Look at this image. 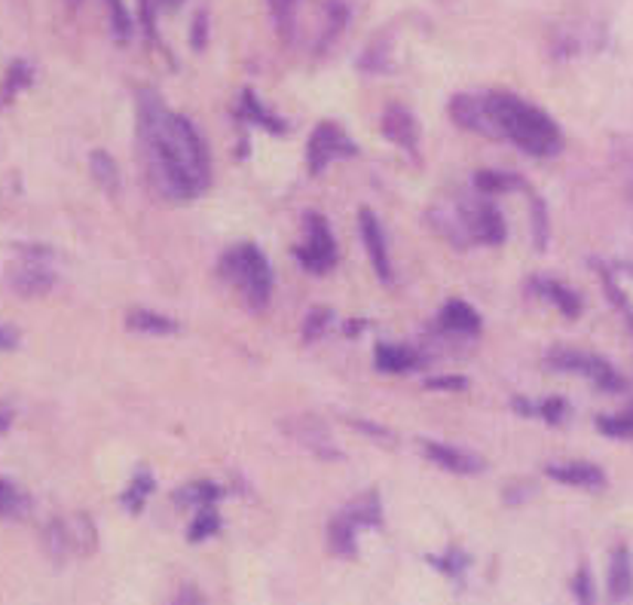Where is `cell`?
Segmentation results:
<instances>
[{
  "instance_id": "obj_19",
  "label": "cell",
  "mask_w": 633,
  "mask_h": 605,
  "mask_svg": "<svg viewBox=\"0 0 633 605\" xmlns=\"http://www.w3.org/2000/svg\"><path fill=\"white\" fill-rule=\"evenodd\" d=\"M373 358H377V368L386 370V373H410L422 364L420 355L408 349V346H392V342H380L373 349Z\"/></svg>"
},
{
  "instance_id": "obj_2",
  "label": "cell",
  "mask_w": 633,
  "mask_h": 605,
  "mask_svg": "<svg viewBox=\"0 0 633 605\" xmlns=\"http://www.w3.org/2000/svg\"><path fill=\"white\" fill-rule=\"evenodd\" d=\"M450 114L462 129L484 135V138H496V141H508L529 157L551 159L563 150V132L555 119L541 107L529 105L505 89L456 95L450 102Z\"/></svg>"
},
{
  "instance_id": "obj_9",
  "label": "cell",
  "mask_w": 633,
  "mask_h": 605,
  "mask_svg": "<svg viewBox=\"0 0 633 605\" xmlns=\"http://www.w3.org/2000/svg\"><path fill=\"white\" fill-rule=\"evenodd\" d=\"M352 157H358L356 141L337 123H318L316 132L309 135V145H306V169H309V174H321L330 162Z\"/></svg>"
},
{
  "instance_id": "obj_34",
  "label": "cell",
  "mask_w": 633,
  "mask_h": 605,
  "mask_svg": "<svg viewBox=\"0 0 633 605\" xmlns=\"http://www.w3.org/2000/svg\"><path fill=\"white\" fill-rule=\"evenodd\" d=\"M572 591L579 596L581 603H591L594 599V591H591V575H588V569H581L579 575H576V584H572Z\"/></svg>"
},
{
  "instance_id": "obj_4",
  "label": "cell",
  "mask_w": 633,
  "mask_h": 605,
  "mask_svg": "<svg viewBox=\"0 0 633 605\" xmlns=\"http://www.w3.org/2000/svg\"><path fill=\"white\" fill-rule=\"evenodd\" d=\"M221 276L230 288L239 290L251 312H264L273 297V269L266 254L251 242H242L221 257Z\"/></svg>"
},
{
  "instance_id": "obj_29",
  "label": "cell",
  "mask_w": 633,
  "mask_h": 605,
  "mask_svg": "<svg viewBox=\"0 0 633 605\" xmlns=\"http://www.w3.org/2000/svg\"><path fill=\"white\" fill-rule=\"evenodd\" d=\"M107 7V19H110V31H114V38L119 43H126V40L133 38V19H129V10H126V3L123 0H105Z\"/></svg>"
},
{
  "instance_id": "obj_22",
  "label": "cell",
  "mask_w": 633,
  "mask_h": 605,
  "mask_svg": "<svg viewBox=\"0 0 633 605\" xmlns=\"http://www.w3.org/2000/svg\"><path fill=\"white\" fill-rule=\"evenodd\" d=\"M126 328L147 333V337H166V333H175V330H178V321L162 316V312H154V309H133V312L126 316Z\"/></svg>"
},
{
  "instance_id": "obj_18",
  "label": "cell",
  "mask_w": 633,
  "mask_h": 605,
  "mask_svg": "<svg viewBox=\"0 0 633 605\" xmlns=\"http://www.w3.org/2000/svg\"><path fill=\"white\" fill-rule=\"evenodd\" d=\"M31 83H34V65L28 59H13L3 71V79H0V107L13 105L15 95L31 89Z\"/></svg>"
},
{
  "instance_id": "obj_14",
  "label": "cell",
  "mask_w": 633,
  "mask_h": 605,
  "mask_svg": "<svg viewBox=\"0 0 633 605\" xmlns=\"http://www.w3.org/2000/svg\"><path fill=\"white\" fill-rule=\"evenodd\" d=\"M600 276L606 282L609 297L633 321V264H606L600 269Z\"/></svg>"
},
{
  "instance_id": "obj_25",
  "label": "cell",
  "mask_w": 633,
  "mask_h": 605,
  "mask_svg": "<svg viewBox=\"0 0 633 605\" xmlns=\"http://www.w3.org/2000/svg\"><path fill=\"white\" fill-rule=\"evenodd\" d=\"M89 169H93V178L98 181V187H102L105 193H117L119 190L117 162L107 157L105 150H95V153H89Z\"/></svg>"
},
{
  "instance_id": "obj_38",
  "label": "cell",
  "mask_w": 633,
  "mask_h": 605,
  "mask_svg": "<svg viewBox=\"0 0 633 605\" xmlns=\"http://www.w3.org/2000/svg\"><path fill=\"white\" fill-rule=\"evenodd\" d=\"M166 3H169V7H178V3H181V0H166Z\"/></svg>"
},
{
  "instance_id": "obj_21",
  "label": "cell",
  "mask_w": 633,
  "mask_h": 605,
  "mask_svg": "<svg viewBox=\"0 0 633 605\" xmlns=\"http://www.w3.org/2000/svg\"><path fill=\"white\" fill-rule=\"evenodd\" d=\"M224 496V489L218 484H209V480H193V484H184L181 489H175V505L178 508H209V505H218Z\"/></svg>"
},
{
  "instance_id": "obj_37",
  "label": "cell",
  "mask_w": 633,
  "mask_h": 605,
  "mask_svg": "<svg viewBox=\"0 0 633 605\" xmlns=\"http://www.w3.org/2000/svg\"><path fill=\"white\" fill-rule=\"evenodd\" d=\"M13 422H15V410L10 407V404H3V401H0V437L13 428Z\"/></svg>"
},
{
  "instance_id": "obj_33",
  "label": "cell",
  "mask_w": 633,
  "mask_h": 605,
  "mask_svg": "<svg viewBox=\"0 0 633 605\" xmlns=\"http://www.w3.org/2000/svg\"><path fill=\"white\" fill-rule=\"evenodd\" d=\"M465 385H468L465 376H435L425 382V389H435V392H462Z\"/></svg>"
},
{
  "instance_id": "obj_31",
  "label": "cell",
  "mask_w": 633,
  "mask_h": 605,
  "mask_svg": "<svg viewBox=\"0 0 633 605\" xmlns=\"http://www.w3.org/2000/svg\"><path fill=\"white\" fill-rule=\"evenodd\" d=\"M218 529H221V517L214 511V505L199 508L197 520H193V527H190V541H205L209 535H214Z\"/></svg>"
},
{
  "instance_id": "obj_8",
  "label": "cell",
  "mask_w": 633,
  "mask_h": 605,
  "mask_svg": "<svg viewBox=\"0 0 633 605\" xmlns=\"http://www.w3.org/2000/svg\"><path fill=\"white\" fill-rule=\"evenodd\" d=\"M306 238L304 245L294 248V257L300 261L304 269L325 276L330 266L337 264V245H334V233H330L328 221L318 211H306Z\"/></svg>"
},
{
  "instance_id": "obj_6",
  "label": "cell",
  "mask_w": 633,
  "mask_h": 605,
  "mask_svg": "<svg viewBox=\"0 0 633 605\" xmlns=\"http://www.w3.org/2000/svg\"><path fill=\"white\" fill-rule=\"evenodd\" d=\"M383 523V511H380V499L377 492H365L356 501H349L344 511L330 520L328 544L330 551L352 556L356 553V532L365 527H380Z\"/></svg>"
},
{
  "instance_id": "obj_20",
  "label": "cell",
  "mask_w": 633,
  "mask_h": 605,
  "mask_svg": "<svg viewBox=\"0 0 633 605\" xmlns=\"http://www.w3.org/2000/svg\"><path fill=\"white\" fill-rule=\"evenodd\" d=\"M239 114H242V117H249L254 126H261V129H266V132H273V135L288 132V123H285V119H278L270 107L261 105V102H257V95L251 93V89H242Z\"/></svg>"
},
{
  "instance_id": "obj_39",
  "label": "cell",
  "mask_w": 633,
  "mask_h": 605,
  "mask_svg": "<svg viewBox=\"0 0 633 605\" xmlns=\"http://www.w3.org/2000/svg\"><path fill=\"white\" fill-rule=\"evenodd\" d=\"M631 197H633V178H631Z\"/></svg>"
},
{
  "instance_id": "obj_36",
  "label": "cell",
  "mask_w": 633,
  "mask_h": 605,
  "mask_svg": "<svg viewBox=\"0 0 633 605\" xmlns=\"http://www.w3.org/2000/svg\"><path fill=\"white\" fill-rule=\"evenodd\" d=\"M205 28H209V15L197 13V19H193V46L197 50L205 46Z\"/></svg>"
},
{
  "instance_id": "obj_1",
  "label": "cell",
  "mask_w": 633,
  "mask_h": 605,
  "mask_svg": "<svg viewBox=\"0 0 633 605\" xmlns=\"http://www.w3.org/2000/svg\"><path fill=\"white\" fill-rule=\"evenodd\" d=\"M138 150L159 197L187 202L209 190L211 162L202 135L150 89L138 95Z\"/></svg>"
},
{
  "instance_id": "obj_5",
  "label": "cell",
  "mask_w": 633,
  "mask_h": 605,
  "mask_svg": "<svg viewBox=\"0 0 633 605\" xmlns=\"http://www.w3.org/2000/svg\"><path fill=\"white\" fill-rule=\"evenodd\" d=\"M22 261L7 266L3 273V282L7 288L13 290L15 297H25V300H34V297H46L50 290L55 288V276L50 269V248H40V245H22L19 248Z\"/></svg>"
},
{
  "instance_id": "obj_30",
  "label": "cell",
  "mask_w": 633,
  "mask_h": 605,
  "mask_svg": "<svg viewBox=\"0 0 633 605\" xmlns=\"http://www.w3.org/2000/svg\"><path fill=\"white\" fill-rule=\"evenodd\" d=\"M150 492H154V477H150L147 471H141L138 477H135L133 484H129V489L123 492V505H126L133 513H138L141 508H145V501Z\"/></svg>"
},
{
  "instance_id": "obj_15",
  "label": "cell",
  "mask_w": 633,
  "mask_h": 605,
  "mask_svg": "<svg viewBox=\"0 0 633 605\" xmlns=\"http://www.w3.org/2000/svg\"><path fill=\"white\" fill-rule=\"evenodd\" d=\"M529 290H532L536 297H541V300L555 302L557 309L567 318L581 316V297L572 288H567L563 282H555V278H532V282H529Z\"/></svg>"
},
{
  "instance_id": "obj_32",
  "label": "cell",
  "mask_w": 633,
  "mask_h": 605,
  "mask_svg": "<svg viewBox=\"0 0 633 605\" xmlns=\"http://www.w3.org/2000/svg\"><path fill=\"white\" fill-rule=\"evenodd\" d=\"M330 328V309H313L309 316H306V325H304V340L306 342H313V340H318L325 330Z\"/></svg>"
},
{
  "instance_id": "obj_35",
  "label": "cell",
  "mask_w": 633,
  "mask_h": 605,
  "mask_svg": "<svg viewBox=\"0 0 633 605\" xmlns=\"http://www.w3.org/2000/svg\"><path fill=\"white\" fill-rule=\"evenodd\" d=\"M13 349H19V330L0 325V352H13Z\"/></svg>"
},
{
  "instance_id": "obj_16",
  "label": "cell",
  "mask_w": 633,
  "mask_h": 605,
  "mask_svg": "<svg viewBox=\"0 0 633 605\" xmlns=\"http://www.w3.org/2000/svg\"><path fill=\"white\" fill-rule=\"evenodd\" d=\"M34 511V501L15 480L0 474V520L3 523H22Z\"/></svg>"
},
{
  "instance_id": "obj_24",
  "label": "cell",
  "mask_w": 633,
  "mask_h": 605,
  "mask_svg": "<svg viewBox=\"0 0 633 605\" xmlns=\"http://www.w3.org/2000/svg\"><path fill=\"white\" fill-rule=\"evenodd\" d=\"M515 410L520 416H539L548 425H560L563 416H567V401L563 397H548V401H541V404H529L524 397H515Z\"/></svg>"
},
{
  "instance_id": "obj_13",
  "label": "cell",
  "mask_w": 633,
  "mask_h": 605,
  "mask_svg": "<svg viewBox=\"0 0 633 605\" xmlns=\"http://www.w3.org/2000/svg\"><path fill=\"white\" fill-rule=\"evenodd\" d=\"M545 474L563 484V487H579V489H603L606 487V474L600 471L597 465L588 461H567V465H548Z\"/></svg>"
},
{
  "instance_id": "obj_26",
  "label": "cell",
  "mask_w": 633,
  "mask_h": 605,
  "mask_svg": "<svg viewBox=\"0 0 633 605\" xmlns=\"http://www.w3.org/2000/svg\"><path fill=\"white\" fill-rule=\"evenodd\" d=\"M515 187H524L517 174H505V171H477L475 174L477 193H508Z\"/></svg>"
},
{
  "instance_id": "obj_10",
  "label": "cell",
  "mask_w": 633,
  "mask_h": 605,
  "mask_svg": "<svg viewBox=\"0 0 633 605\" xmlns=\"http://www.w3.org/2000/svg\"><path fill=\"white\" fill-rule=\"evenodd\" d=\"M358 233L365 238V248H368V257L373 269H377V276L383 278L386 285H392L395 276H392V261H389V248H386L383 226L377 224L370 209H361V214H358Z\"/></svg>"
},
{
  "instance_id": "obj_23",
  "label": "cell",
  "mask_w": 633,
  "mask_h": 605,
  "mask_svg": "<svg viewBox=\"0 0 633 605\" xmlns=\"http://www.w3.org/2000/svg\"><path fill=\"white\" fill-rule=\"evenodd\" d=\"M633 593V569L627 551H615L612 566H609V596L612 599H627Z\"/></svg>"
},
{
  "instance_id": "obj_3",
  "label": "cell",
  "mask_w": 633,
  "mask_h": 605,
  "mask_svg": "<svg viewBox=\"0 0 633 605\" xmlns=\"http://www.w3.org/2000/svg\"><path fill=\"white\" fill-rule=\"evenodd\" d=\"M432 224L437 233H444L450 242L460 245H499L505 242V221H502L499 209L487 202V199H460L450 211H432Z\"/></svg>"
},
{
  "instance_id": "obj_11",
  "label": "cell",
  "mask_w": 633,
  "mask_h": 605,
  "mask_svg": "<svg viewBox=\"0 0 633 605\" xmlns=\"http://www.w3.org/2000/svg\"><path fill=\"white\" fill-rule=\"evenodd\" d=\"M380 126H383V135L401 150H408V153H416V145H420V126H416V117L410 114L404 105H389L383 110V119H380Z\"/></svg>"
},
{
  "instance_id": "obj_27",
  "label": "cell",
  "mask_w": 633,
  "mask_h": 605,
  "mask_svg": "<svg viewBox=\"0 0 633 605\" xmlns=\"http://www.w3.org/2000/svg\"><path fill=\"white\" fill-rule=\"evenodd\" d=\"M270 3V13H273V22H276L278 34L285 40L294 38V22H297V7L300 0H266Z\"/></svg>"
},
{
  "instance_id": "obj_28",
  "label": "cell",
  "mask_w": 633,
  "mask_h": 605,
  "mask_svg": "<svg viewBox=\"0 0 633 605\" xmlns=\"http://www.w3.org/2000/svg\"><path fill=\"white\" fill-rule=\"evenodd\" d=\"M597 428L606 437H615V441H633V407H627L619 416H600Z\"/></svg>"
},
{
  "instance_id": "obj_17",
  "label": "cell",
  "mask_w": 633,
  "mask_h": 605,
  "mask_svg": "<svg viewBox=\"0 0 633 605\" xmlns=\"http://www.w3.org/2000/svg\"><path fill=\"white\" fill-rule=\"evenodd\" d=\"M437 328L447 333H460V337H475L481 333V316L465 300L444 302L441 316H437Z\"/></svg>"
},
{
  "instance_id": "obj_12",
  "label": "cell",
  "mask_w": 633,
  "mask_h": 605,
  "mask_svg": "<svg viewBox=\"0 0 633 605\" xmlns=\"http://www.w3.org/2000/svg\"><path fill=\"white\" fill-rule=\"evenodd\" d=\"M422 453L429 456V459L441 465L444 471L453 474H481L487 465L484 459H477L475 453H465V449L447 447V444H432V441H422Z\"/></svg>"
},
{
  "instance_id": "obj_7",
  "label": "cell",
  "mask_w": 633,
  "mask_h": 605,
  "mask_svg": "<svg viewBox=\"0 0 633 605\" xmlns=\"http://www.w3.org/2000/svg\"><path fill=\"white\" fill-rule=\"evenodd\" d=\"M548 368L560 370V373H576V376H584L588 382H594L597 389L603 392H624V380L621 373L606 358L591 355V352H576V349H555L548 355Z\"/></svg>"
}]
</instances>
